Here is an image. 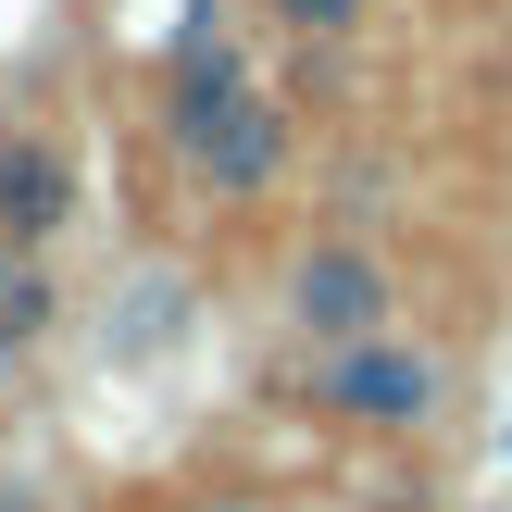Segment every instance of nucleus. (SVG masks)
Listing matches in <instances>:
<instances>
[{
	"label": "nucleus",
	"mask_w": 512,
	"mask_h": 512,
	"mask_svg": "<svg viewBox=\"0 0 512 512\" xmlns=\"http://www.w3.org/2000/svg\"><path fill=\"white\" fill-rule=\"evenodd\" d=\"M425 400H438V363H425V350H400L388 325H375V338H338V413L425 425Z\"/></svg>",
	"instance_id": "obj_1"
},
{
	"label": "nucleus",
	"mask_w": 512,
	"mask_h": 512,
	"mask_svg": "<svg viewBox=\"0 0 512 512\" xmlns=\"http://www.w3.org/2000/svg\"><path fill=\"white\" fill-rule=\"evenodd\" d=\"M300 325H325V338H375V325H388V275H375L363 250H313V263H300Z\"/></svg>",
	"instance_id": "obj_2"
},
{
	"label": "nucleus",
	"mask_w": 512,
	"mask_h": 512,
	"mask_svg": "<svg viewBox=\"0 0 512 512\" xmlns=\"http://www.w3.org/2000/svg\"><path fill=\"white\" fill-rule=\"evenodd\" d=\"M238 100H250V88H238V50H225L213 25H200V38H188V63H175V100H163V138H175V150L200 163V138H213V125L238 113Z\"/></svg>",
	"instance_id": "obj_3"
},
{
	"label": "nucleus",
	"mask_w": 512,
	"mask_h": 512,
	"mask_svg": "<svg viewBox=\"0 0 512 512\" xmlns=\"http://www.w3.org/2000/svg\"><path fill=\"white\" fill-rule=\"evenodd\" d=\"M63 213H75V175H63V150L13 138V150H0V238H25V250H38Z\"/></svg>",
	"instance_id": "obj_4"
},
{
	"label": "nucleus",
	"mask_w": 512,
	"mask_h": 512,
	"mask_svg": "<svg viewBox=\"0 0 512 512\" xmlns=\"http://www.w3.org/2000/svg\"><path fill=\"white\" fill-rule=\"evenodd\" d=\"M275 150H288L275 100H238V113H225L213 138H200V175H213V188H263V175H275Z\"/></svg>",
	"instance_id": "obj_5"
},
{
	"label": "nucleus",
	"mask_w": 512,
	"mask_h": 512,
	"mask_svg": "<svg viewBox=\"0 0 512 512\" xmlns=\"http://www.w3.org/2000/svg\"><path fill=\"white\" fill-rule=\"evenodd\" d=\"M50 325V288H38V263H25V238H0V350H25Z\"/></svg>",
	"instance_id": "obj_6"
},
{
	"label": "nucleus",
	"mask_w": 512,
	"mask_h": 512,
	"mask_svg": "<svg viewBox=\"0 0 512 512\" xmlns=\"http://www.w3.org/2000/svg\"><path fill=\"white\" fill-rule=\"evenodd\" d=\"M175 313H188V288H175V275L150 288V275H138V288H125V325H113V338H125V350H150V338H175Z\"/></svg>",
	"instance_id": "obj_7"
},
{
	"label": "nucleus",
	"mask_w": 512,
	"mask_h": 512,
	"mask_svg": "<svg viewBox=\"0 0 512 512\" xmlns=\"http://www.w3.org/2000/svg\"><path fill=\"white\" fill-rule=\"evenodd\" d=\"M275 13H288L300 38H350V25H363V0H275Z\"/></svg>",
	"instance_id": "obj_8"
},
{
	"label": "nucleus",
	"mask_w": 512,
	"mask_h": 512,
	"mask_svg": "<svg viewBox=\"0 0 512 512\" xmlns=\"http://www.w3.org/2000/svg\"><path fill=\"white\" fill-rule=\"evenodd\" d=\"M500 438H512V425H500Z\"/></svg>",
	"instance_id": "obj_9"
}]
</instances>
